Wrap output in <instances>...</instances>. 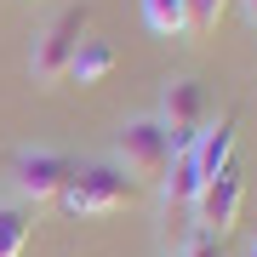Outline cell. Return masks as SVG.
<instances>
[{
	"label": "cell",
	"mask_w": 257,
	"mask_h": 257,
	"mask_svg": "<svg viewBox=\"0 0 257 257\" xmlns=\"http://www.w3.org/2000/svg\"><path fill=\"white\" fill-rule=\"evenodd\" d=\"M86 23H92V12H86V6H69V12H57V18L35 35L29 74H35L40 86H52V80H63V74H69L74 52H80V40H86Z\"/></svg>",
	"instance_id": "cell-2"
},
{
	"label": "cell",
	"mask_w": 257,
	"mask_h": 257,
	"mask_svg": "<svg viewBox=\"0 0 257 257\" xmlns=\"http://www.w3.org/2000/svg\"><path fill=\"white\" fill-rule=\"evenodd\" d=\"M69 177H74V160L57 155V149H23L12 160V183H18L23 200H63Z\"/></svg>",
	"instance_id": "cell-5"
},
{
	"label": "cell",
	"mask_w": 257,
	"mask_h": 257,
	"mask_svg": "<svg viewBox=\"0 0 257 257\" xmlns=\"http://www.w3.org/2000/svg\"><path fill=\"white\" fill-rule=\"evenodd\" d=\"M234 132H240V114H223L217 126H206L200 138H194V166H200V177H217L223 166H234Z\"/></svg>",
	"instance_id": "cell-7"
},
{
	"label": "cell",
	"mask_w": 257,
	"mask_h": 257,
	"mask_svg": "<svg viewBox=\"0 0 257 257\" xmlns=\"http://www.w3.org/2000/svg\"><path fill=\"white\" fill-rule=\"evenodd\" d=\"M109 69H114V46L109 40H80V52H74V63H69V80L74 86H97Z\"/></svg>",
	"instance_id": "cell-9"
},
{
	"label": "cell",
	"mask_w": 257,
	"mask_h": 257,
	"mask_svg": "<svg viewBox=\"0 0 257 257\" xmlns=\"http://www.w3.org/2000/svg\"><path fill=\"white\" fill-rule=\"evenodd\" d=\"M29 246V211L23 200H0V257H23Z\"/></svg>",
	"instance_id": "cell-11"
},
{
	"label": "cell",
	"mask_w": 257,
	"mask_h": 257,
	"mask_svg": "<svg viewBox=\"0 0 257 257\" xmlns=\"http://www.w3.org/2000/svg\"><path fill=\"white\" fill-rule=\"evenodd\" d=\"M143 23L160 40H189V6L183 0H143Z\"/></svg>",
	"instance_id": "cell-10"
},
{
	"label": "cell",
	"mask_w": 257,
	"mask_h": 257,
	"mask_svg": "<svg viewBox=\"0 0 257 257\" xmlns=\"http://www.w3.org/2000/svg\"><path fill=\"white\" fill-rule=\"evenodd\" d=\"M240 211H246V177H240V166H223L194 194V223H200V234L217 240V234H229L240 223Z\"/></svg>",
	"instance_id": "cell-4"
},
{
	"label": "cell",
	"mask_w": 257,
	"mask_h": 257,
	"mask_svg": "<svg viewBox=\"0 0 257 257\" xmlns=\"http://www.w3.org/2000/svg\"><path fill=\"white\" fill-rule=\"evenodd\" d=\"M183 257H223V251H217V240H211V234L194 229V240H189V251H183Z\"/></svg>",
	"instance_id": "cell-13"
},
{
	"label": "cell",
	"mask_w": 257,
	"mask_h": 257,
	"mask_svg": "<svg viewBox=\"0 0 257 257\" xmlns=\"http://www.w3.org/2000/svg\"><path fill=\"white\" fill-rule=\"evenodd\" d=\"M114 155H120L114 166L132 177V183H138V177H143V183H160L177 149H172V138H166V126H160V120H126V126H120Z\"/></svg>",
	"instance_id": "cell-3"
},
{
	"label": "cell",
	"mask_w": 257,
	"mask_h": 257,
	"mask_svg": "<svg viewBox=\"0 0 257 257\" xmlns=\"http://www.w3.org/2000/svg\"><path fill=\"white\" fill-rule=\"evenodd\" d=\"M251 257H257V246H251Z\"/></svg>",
	"instance_id": "cell-15"
},
{
	"label": "cell",
	"mask_w": 257,
	"mask_h": 257,
	"mask_svg": "<svg viewBox=\"0 0 257 257\" xmlns=\"http://www.w3.org/2000/svg\"><path fill=\"white\" fill-rule=\"evenodd\" d=\"M183 6H189V40H200V35H211L223 23V6L229 0H183Z\"/></svg>",
	"instance_id": "cell-12"
},
{
	"label": "cell",
	"mask_w": 257,
	"mask_h": 257,
	"mask_svg": "<svg viewBox=\"0 0 257 257\" xmlns=\"http://www.w3.org/2000/svg\"><path fill=\"white\" fill-rule=\"evenodd\" d=\"M246 23H251V29H257V0H246Z\"/></svg>",
	"instance_id": "cell-14"
},
{
	"label": "cell",
	"mask_w": 257,
	"mask_h": 257,
	"mask_svg": "<svg viewBox=\"0 0 257 257\" xmlns=\"http://www.w3.org/2000/svg\"><path fill=\"white\" fill-rule=\"evenodd\" d=\"M138 200V183L120 172L114 160H97V166H74L69 189H63V211L74 217H103V211H120Z\"/></svg>",
	"instance_id": "cell-1"
},
{
	"label": "cell",
	"mask_w": 257,
	"mask_h": 257,
	"mask_svg": "<svg viewBox=\"0 0 257 257\" xmlns=\"http://www.w3.org/2000/svg\"><path fill=\"white\" fill-rule=\"evenodd\" d=\"M200 166H194V149H177L172 155V166H166V177H160V200H166V211L172 206H183V200H194L200 194Z\"/></svg>",
	"instance_id": "cell-8"
},
{
	"label": "cell",
	"mask_w": 257,
	"mask_h": 257,
	"mask_svg": "<svg viewBox=\"0 0 257 257\" xmlns=\"http://www.w3.org/2000/svg\"><path fill=\"white\" fill-rule=\"evenodd\" d=\"M160 126H166V138H172V149H194V138L206 132V92H200V80H172L166 86Z\"/></svg>",
	"instance_id": "cell-6"
}]
</instances>
